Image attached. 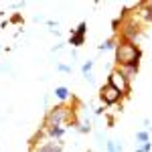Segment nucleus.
I'll use <instances>...</instances> for the list:
<instances>
[{
  "instance_id": "412c9836",
  "label": "nucleus",
  "mask_w": 152,
  "mask_h": 152,
  "mask_svg": "<svg viewBox=\"0 0 152 152\" xmlns=\"http://www.w3.org/2000/svg\"><path fill=\"white\" fill-rule=\"evenodd\" d=\"M142 6H144V8H146V10H152V0H148V2H144V4H142Z\"/></svg>"
},
{
  "instance_id": "f3484780",
  "label": "nucleus",
  "mask_w": 152,
  "mask_h": 152,
  "mask_svg": "<svg viewBox=\"0 0 152 152\" xmlns=\"http://www.w3.org/2000/svg\"><path fill=\"white\" fill-rule=\"evenodd\" d=\"M150 150H152V142H146V144L136 146V152H150Z\"/></svg>"
},
{
  "instance_id": "a211bd4d",
  "label": "nucleus",
  "mask_w": 152,
  "mask_h": 152,
  "mask_svg": "<svg viewBox=\"0 0 152 152\" xmlns=\"http://www.w3.org/2000/svg\"><path fill=\"white\" fill-rule=\"evenodd\" d=\"M57 71H61V73H71V65H65V63H59V65H57Z\"/></svg>"
},
{
  "instance_id": "7ed1b4c3",
  "label": "nucleus",
  "mask_w": 152,
  "mask_h": 152,
  "mask_svg": "<svg viewBox=\"0 0 152 152\" xmlns=\"http://www.w3.org/2000/svg\"><path fill=\"white\" fill-rule=\"evenodd\" d=\"M107 83H110V85H114L122 95H128L130 91H132V83H130V79L124 75V73H120V69H114L112 73H110Z\"/></svg>"
},
{
  "instance_id": "20e7f679",
  "label": "nucleus",
  "mask_w": 152,
  "mask_h": 152,
  "mask_svg": "<svg viewBox=\"0 0 152 152\" xmlns=\"http://www.w3.org/2000/svg\"><path fill=\"white\" fill-rule=\"evenodd\" d=\"M122 97H124V95L120 94L114 85H110L107 81L99 87V99H102L104 105H116L118 102H122Z\"/></svg>"
},
{
  "instance_id": "aec40b11",
  "label": "nucleus",
  "mask_w": 152,
  "mask_h": 152,
  "mask_svg": "<svg viewBox=\"0 0 152 152\" xmlns=\"http://www.w3.org/2000/svg\"><path fill=\"white\" fill-rule=\"evenodd\" d=\"M10 23H14V24H20L23 23V16L16 12V14H12V18H10Z\"/></svg>"
},
{
  "instance_id": "39448f33",
  "label": "nucleus",
  "mask_w": 152,
  "mask_h": 152,
  "mask_svg": "<svg viewBox=\"0 0 152 152\" xmlns=\"http://www.w3.org/2000/svg\"><path fill=\"white\" fill-rule=\"evenodd\" d=\"M140 35H142V31L134 23H122V31H120L122 41H128V43H134L136 45V41L140 39Z\"/></svg>"
},
{
  "instance_id": "9b49d317",
  "label": "nucleus",
  "mask_w": 152,
  "mask_h": 152,
  "mask_svg": "<svg viewBox=\"0 0 152 152\" xmlns=\"http://www.w3.org/2000/svg\"><path fill=\"white\" fill-rule=\"evenodd\" d=\"M69 89H67V87H65V85H59V87H55V97H57L59 102H61V104H63V102H67V99H69Z\"/></svg>"
},
{
  "instance_id": "dca6fc26",
  "label": "nucleus",
  "mask_w": 152,
  "mask_h": 152,
  "mask_svg": "<svg viewBox=\"0 0 152 152\" xmlns=\"http://www.w3.org/2000/svg\"><path fill=\"white\" fill-rule=\"evenodd\" d=\"M77 130H79L81 134H89V132H91V122L87 120V122H83V124H79V126H77Z\"/></svg>"
},
{
  "instance_id": "423d86ee",
  "label": "nucleus",
  "mask_w": 152,
  "mask_h": 152,
  "mask_svg": "<svg viewBox=\"0 0 152 152\" xmlns=\"http://www.w3.org/2000/svg\"><path fill=\"white\" fill-rule=\"evenodd\" d=\"M116 69H120V73H124L130 81H132V79L136 77L138 69H140V61H134V63H128V65H124V67H116Z\"/></svg>"
},
{
  "instance_id": "2eb2a0df",
  "label": "nucleus",
  "mask_w": 152,
  "mask_h": 152,
  "mask_svg": "<svg viewBox=\"0 0 152 152\" xmlns=\"http://www.w3.org/2000/svg\"><path fill=\"white\" fill-rule=\"evenodd\" d=\"M83 43H85V37H79V35H71V39H69V45H73V47H81Z\"/></svg>"
},
{
  "instance_id": "4be33fe9",
  "label": "nucleus",
  "mask_w": 152,
  "mask_h": 152,
  "mask_svg": "<svg viewBox=\"0 0 152 152\" xmlns=\"http://www.w3.org/2000/svg\"><path fill=\"white\" fill-rule=\"evenodd\" d=\"M12 8H24V2H14Z\"/></svg>"
},
{
  "instance_id": "4468645a",
  "label": "nucleus",
  "mask_w": 152,
  "mask_h": 152,
  "mask_svg": "<svg viewBox=\"0 0 152 152\" xmlns=\"http://www.w3.org/2000/svg\"><path fill=\"white\" fill-rule=\"evenodd\" d=\"M71 35L85 37V35H87V23H79V24H77V28H73V31H71Z\"/></svg>"
},
{
  "instance_id": "0eeeda50",
  "label": "nucleus",
  "mask_w": 152,
  "mask_h": 152,
  "mask_svg": "<svg viewBox=\"0 0 152 152\" xmlns=\"http://www.w3.org/2000/svg\"><path fill=\"white\" fill-rule=\"evenodd\" d=\"M37 152H63V146H61V142H43L39 148H37Z\"/></svg>"
},
{
  "instance_id": "ddd939ff",
  "label": "nucleus",
  "mask_w": 152,
  "mask_h": 152,
  "mask_svg": "<svg viewBox=\"0 0 152 152\" xmlns=\"http://www.w3.org/2000/svg\"><path fill=\"white\" fill-rule=\"evenodd\" d=\"M105 150H107V152H122V150H124V146H122L120 142H116V140H107V142H105Z\"/></svg>"
},
{
  "instance_id": "f8f14e48",
  "label": "nucleus",
  "mask_w": 152,
  "mask_h": 152,
  "mask_svg": "<svg viewBox=\"0 0 152 152\" xmlns=\"http://www.w3.org/2000/svg\"><path fill=\"white\" fill-rule=\"evenodd\" d=\"M136 144L140 146V144H146V142H150V132L148 130H140V132H136Z\"/></svg>"
},
{
  "instance_id": "9d476101",
  "label": "nucleus",
  "mask_w": 152,
  "mask_h": 152,
  "mask_svg": "<svg viewBox=\"0 0 152 152\" xmlns=\"http://www.w3.org/2000/svg\"><path fill=\"white\" fill-rule=\"evenodd\" d=\"M116 47H118V41L112 37V39H105V41H102L99 45H97V49L104 53V51H116Z\"/></svg>"
},
{
  "instance_id": "1a4fd4ad",
  "label": "nucleus",
  "mask_w": 152,
  "mask_h": 152,
  "mask_svg": "<svg viewBox=\"0 0 152 152\" xmlns=\"http://www.w3.org/2000/svg\"><path fill=\"white\" fill-rule=\"evenodd\" d=\"M91 69H94V61H91V59H87V61L81 65V73H83V77H85L89 83L94 81V73H91Z\"/></svg>"
},
{
  "instance_id": "6e6552de",
  "label": "nucleus",
  "mask_w": 152,
  "mask_h": 152,
  "mask_svg": "<svg viewBox=\"0 0 152 152\" xmlns=\"http://www.w3.org/2000/svg\"><path fill=\"white\" fill-rule=\"evenodd\" d=\"M45 132H47V136L51 138V140L59 142L63 136H65V128L63 126H55V128H45Z\"/></svg>"
},
{
  "instance_id": "f03ea898",
  "label": "nucleus",
  "mask_w": 152,
  "mask_h": 152,
  "mask_svg": "<svg viewBox=\"0 0 152 152\" xmlns=\"http://www.w3.org/2000/svg\"><path fill=\"white\" fill-rule=\"evenodd\" d=\"M116 65L118 67H124L128 63H134V61H140L142 59V49L134 43H128V41H118V47H116Z\"/></svg>"
},
{
  "instance_id": "f257e3e1",
  "label": "nucleus",
  "mask_w": 152,
  "mask_h": 152,
  "mask_svg": "<svg viewBox=\"0 0 152 152\" xmlns=\"http://www.w3.org/2000/svg\"><path fill=\"white\" fill-rule=\"evenodd\" d=\"M65 124H71V126H75V128L79 126V122H77V118H75V110L69 107L67 104L53 105L47 112L45 122H43L45 128H55V126H63V128H65Z\"/></svg>"
},
{
  "instance_id": "6ab92c4d",
  "label": "nucleus",
  "mask_w": 152,
  "mask_h": 152,
  "mask_svg": "<svg viewBox=\"0 0 152 152\" xmlns=\"http://www.w3.org/2000/svg\"><path fill=\"white\" fill-rule=\"evenodd\" d=\"M142 16H144L146 20H150V23H152V10H146V8L142 6Z\"/></svg>"
}]
</instances>
